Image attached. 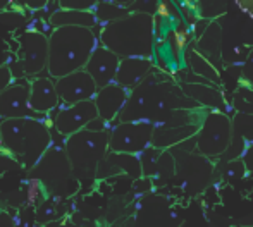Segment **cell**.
<instances>
[{"instance_id": "obj_11", "label": "cell", "mask_w": 253, "mask_h": 227, "mask_svg": "<svg viewBox=\"0 0 253 227\" xmlns=\"http://www.w3.org/2000/svg\"><path fill=\"white\" fill-rule=\"evenodd\" d=\"M98 114L95 109L93 100L81 102L74 105H64L53 117V129L64 138H69L73 134L83 131L93 119H97Z\"/></svg>"}, {"instance_id": "obj_20", "label": "cell", "mask_w": 253, "mask_h": 227, "mask_svg": "<svg viewBox=\"0 0 253 227\" xmlns=\"http://www.w3.org/2000/svg\"><path fill=\"white\" fill-rule=\"evenodd\" d=\"M220 41H222V31L217 23L207 24L203 33L198 37L197 43H195V50H198L203 57L210 60L215 66V60H220Z\"/></svg>"}, {"instance_id": "obj_8", "label": "cell", "mask_w": 253, "mask_h": 227, "mask_svg": "<svg viewBox=\"0 0 253 227\" xmlns=\"http://www.w3.org/2000/svg\"><path fill=\"white\" fill-rule=\"evenodd\" d=\"M48 62V38L40 31H24L19 38V50L16 55V66H7L16 79L38 76L47 71Z\"/></svg>"}, {"instance_id": "obj_32", "label": "cell", "mask_w": 253, "mask_h": 227, "mask_svg": "<svg viewBox=\"0 0 253 227\" xmlns=\"http://www.w3.org/2000/svg\"><path fill=\"white\" fill-rule=\"evenodd\" d=\"M240 158L243 160L245 167H247V172L253 174V143L245 147V150H243V153H241Z\"/></svg>"}, {"instance_id": "obj_21", "label": "cell", "mask_w": 253, "mask_h": 227, "mask_svg": "<svg viewBox=\"0 0 253 227\" xmlns=\"http://www.w3.org/2000/svg\"><path fill=\"white\" fill-rule=\"evenodd\" d=\"M184 57H186V66L193 71L197 76H202V79L209 81V84H220V71L210 62L207 57H203L200 52L195 50L193 47H190L188 50H184Z\"/></svg>"}, {"instance_id": "obj_7", "label": "cell", "mask_w": 253, "mask_h": 227, "mask_svg": "<svg viewBox=\"0 0 253 227\" xmlns=\"http://www.w3.org/2000/svg\"><path fill=\"white\" fill-rule=\"evenodd\" d=\"M233 141V122L224 111H207L195 134V148L203 158H220Z\"/></svg>"}, {"instance_id": "obj_31", "label": "cell", "mask_w": 253, "mask_h": 227, "mask_svg": "<svg viewBox=\"0 0 253 227\" xmlns=\"http://www.w3.org/2000/svg\"><path fill=\"white\" fill-rule=\"evenodd\" d=\"M14 83V76L7 66H0V93Z\"/></svg>"}, {"instance_id": "obj_29", "label": "cell", "mask_w": 253, "mask_h": 227, "mask_svg": "<svg viewBox=\"0 0 253 227\" xmlns=\"http://www.w3.org/2000/svg\"><path fill=\"white\" fill-rule=\"evenodd\" d=\"M241 86L253 88V50L247 55L243 66H241Z\"/></svg>"}, {"instance_id": "obj_18", "label": "cell", "mask_w": 253, "mask_h": 227, "mask_svg": "<svg viewBox=\"0 0 253 227\" xmlns=\"http://www.w3.org/2000/svg\"><path fill=\"white\" fill-rule=\"evenodd\" d=\"M181 90L190 100H193L200 109L205 111H222L224 100L222 93L212 84H202V83H183Z\"/></svg>"}, {"instance_id": "obj_22", "label": "cell", "mask_w": 253, "mask_h": 227, "mask_svg": "<svg viewBox=\"0 0 253 227\" xmlns=\"http://www.w3.org/2000/svg\"><path fill=\"white\" fill-rule=\"evenodd\" d=\"M93 14L95 19H97V24L105 26V24L126 17L129 14V9L119 2H98L93 9Z\"/></svg>"}, {"instance_id": "obj_26", "label": "cell", "mask_w": 253, "mask_h": 227, "mask_svg": "<svg viewBox=\"0 0 253 227\" xmlns=\"http://www.w3.org/2000/svg\"><path fill=\"white\" fill-rule=\"evenodd\" d=\"M222 181L226 183H234V181H241L248 176L247 167H245L243 160L241 158H234V160H227L226 165L222 167Z\"/></svg>"}, {"instance_id": "obj_2", "label": "cell", "mask_w": 253, "mask_h": 227, "mask_svg": "<svg viewBox=\"0 0 253 227\" xmlns=\"http://www.w3.org/2000/svg\"><path fill=\"white\" fill-rule=\"evenodd\" d=\"M98 41L103 48L116 54L119 59L141 57L152 59L155 45V30L150 12H129L123 19H117L102 26Z\"/></svg>"}, {"instance_id": "obj_14", "label": "cell", "mask_w": 253, "mask_h": 227, "mask_svg": "<svg viewBox=\"0 0 253 227\" xmlns=\"http://www.w3.org/2000/svg\"><path fill=\"white\" fill-rule=\"evenodd\" d=\"M30 111L33 115H48L55 109H59V97H57L53 79L45 76H37L30 81Z\"/></svg>"}, {"instance_id": "obj_6", "label": "cell", "mask_w": 253, "mask_h": 227, "mask_svg": "<svg viewBox=\"0 0 253 227\" xmlns=\"http://www.w3.org/2000/svg\"><path fill=\"white\" fill-rule=\"evenodd\" d=\"M30 177L40 181L45 193H48L50 196L73 194L80 188L78 181L73 177L64 148L53 143L40 158V162L30 170Z\"/></svg>"}, {"instance_id": "obj_30", "label": "cell", "mask_w": 253, "mask_h": 227, "mask_svg": "<svg viewBox=\"0 0 253 227\" xmlns=\"http://www.w3.org/2000/svg\"><path fill=\"white\" fill-rule=\"evenodd\" d=\"M97 2H83V0H74V2H69V0H62L59 3V9L64 10H93Z\"/></svg>"}, {"instance_id": "obj_5", "label": "cell", "mask_w": 253, "mask_h": 227, "mask_svg": "<svg viewBox=\"0 0 253 227\" xmlns=\"http://www.w3.org/2000/svg\"><path fill=\"white\" fill-rule=\"evenodd\" d=\"M64 151L74 179H95L98 164L109 153V131H80L66 138Z\"/></svg>"}, {"instance_id": "obj_9", "label": "cell", "mask_w": 253, "mask_h": 227, "mask_svg": "<svg viewBox=\"0 0 253 227\" xmlns=\"http://www.w3.org/2000/svg\"><path fill=\"white\" fill-rule=\"evenodd\" d=\"M153 129L150 122H117L109 129V151L140 155L152 145Z\"/></svg>"}, {"instance_id": "obj_28", "label": "cell", "mask_w": 253, "mask_h": 227, "mask_svg": "<svg viewBox=\"0 0 253 227\" xmlns=\"http://www.w3.org/2000/svg\"><path fill=\"white\" fill-rule=\"evenodd\" d=\"M43 193H45V189H43V186H42V183L40 181H37V179H28V184H26V198H28V203H31V205H35L38 200H42L43 198Z\"/></svg>"}, {"instance_id": "obj_13", "label": "cell", "mask_w": 253, "mask_h": 227, "mask_svg": "<svg viewBox=\"0 0 253 227\" xmlns=\"http://www.w3.org/2000/svg\"><path fill=\"white\" fill-rule=\"evenodd\" d=\"M119 57L107 50V48H103L102 45H98L93 50V54L90 55L86 66H84V71L90 74V77L95 81L98 90L114 83L117 67H119Z\"/></svg>"}, {"instance_id": "obj_10", "label": "cell", "mask_w": 253, "mask_h": 227, "mask_svg": "<svg viewBox=\"0 0 253 227\" xmlns=\"http://www.w3.org/2000/svg\"><path fill=\"white\" fill-rule=\"evenodd\" d=\"M55 84V91L59 100L64 105H74L81 104V102H90L95 98L98 88L95 81L90 77V74L84 69L71 73L64 77L53 81Z\"/></svg>"}, {"instance_id": "obj_17", "label": "cell", "mask_w": 253, "mask_h": 227, "mask_svg": "<svg viewBox=\"0 0 253 227\" xmlns=\"http://www.w3.org/2000/svg\"><path fill=\"white\" fill-rule=\"evenodd\" d=\"M127 97H129V91H126L116 83L100 88L93 98L98 117L102 120H105L107 124H112L114 120H117L123 107L126 105Z\"/></svg>"}, {"instance_id": "obj_3", "label": "cell", "mask_w": 253, "mask_h": 227, "mask_svg": "<svg viewBox=\"0 0 253 227\" xmlns=\"http://www.w3.org/2000/svg\"><path fill=\"white\" fill-rule=\"evenodd\" d=\"M47 73L50 79H59L84 69L90 55L98 47V37L90 28L64 26L48 35Z\"/></svg>"}, {"instance_id": "obj_15", "label": "cell", "mask_w": 253, "mask_h": 227, "mask_svg": "<svg viewBox=\"0 0 253 227\" xmlns=\"http://www.w3.org/2000/svg\"><path fill=\"white\" fill-rule=\"evenodd\" d=\"M114 176H127L134 181L141 179L143 176H141V165L138 155L109 151L98 164L95 179H109V177Z\"/></svg>"}, {"instance_id": "obj_16", "label": "cell", "mask_w": 253, "mask_h": 227, "mask_svg": "<svg viewBox=\"0 0 253 227\" xmlns=\"http://www.w3.org/2000/svg\"><path fill=\"white\" fill-rule=\"evenodd\" d=\"M153 69H155V66H153L152 59H141V57L121 59L114 83L119 84L126 91H133L150 76Z\"/></svg>"}, {"instance_id": "obj_27", "label": "cell", "mask_w": 253, "mask_h": 227, "mask_svg": "<svg viewBox=\"0 0 253 227\" xmlns=\"http://www.w3.org/2000/svg\"><path fill=\"white\" fill-rule=\"evenodd\" d=\"M60 200V196H52L50 200H43V203L38 207L37 210V221L40 222V224H43V222H50L53 219H57V201Z\"/></svg>"}, {"instance_id": "obj_1", "label": "cell", "mask_w": 253, "mask_h": 227, "mask_svg": "<svg viewBox=\"0 0 253 227\" xmlns=\"http://www.w3.org/2000/svg\"><path fill=\"white\" fill-rule=\"evenodd\" d=\"M200 109L170 81H164L155 71L133 91H129L117 122H150L160 126L174 111Z\"/></svg>"}, {"instance_id": "obj_23", "label": "cell", "mask_w": 253, "mask_h": 227, "mask_svg": "<svg viewBox=\"0 0 253 227\" xmlns=\"http://www.w3.org/2000/svg\"><path fill=\"white\" fill-rule=\"evenodd\" d=\"M233 136L241 138L247 145L253 143V114H234Z\"/></svg>"}, {"instance_id": "obj_33", "label": "cell", "mask_w": 253, "mask_h": 227, "mask_svg": "<svg viewBox=\"0 0 253 227\" xmlns=\"http://www.w3.org/2000/svg\"><path fill=\"white\" fill-rule=\"evenodd\" d=\"M0 145H2V141H0Z\"/></svg>"}, {"instance_id": "obj_24", "label": "cell", "mask_w": 253, "mask_h": 227, "mask_svg": "<svg viewBox=\"0 0 253 227\" xmlns=\"http://www.w3.org/2000/svg\"><path fill=\"white\" fill-rule=\"evenodd\" d=\"M164 150H159L155 147H148L147 150H143L138 158H140V165H141V176L145 179H153L155 176V170H157V164H159V158L162 155Z\"/></svg>"}, {"instance_id": "obj_19", "label": "cell", "mask_w": 253, "mask_h": 227, "mask_svg": "<svg viewBox=\"0 0 253 227\" xmlns=\"http://www.w3.org/2000/svg\"><path fill=\"white\" fill-rule=\"evenodd\" d=\"M48 24L52 30L64 26H78V28H97V19H95L93 10H64L57 9L48 16Z\"/></svg>"}, {"instance_id": "obj_25", "label": "cell", "mask_w": 253, "mask_h": 227, "mask_svg": "<svg viewBox=\"0 0 253 227\" xmlns=\"http://www.w3.org/2000/svg\"><path fill=\"white\" fill-rule=\"evenodd\" d=\"M233 107L236 114H253V88L240 86L233 95Z\"/></svg>"}, {"instance_id": "obj_4", "label": "cell", "mask_w": 253, "mask_h": 227, "mask_svg": "<svg viewBox=\"0 0 253 227\" xmlns=\"http://www.w3.org/2000/svg\"><path fill=\"white\" fill-rule=\"evenodd\" d=\"M0 148L9 153L17 165L31 170L52 147V133L43 120L35 117L9 119L0 122Z\"/></svg>"}, {"instance_id": "obj_12", "label": "cell", "mask_w": 253, "mask_h": 227, "mask_svg": "<svg viewBox=\"0 0 253 227\" xmlns=\"http://www.w3.org/2000/svg\"><path fill=\"white\" fill-rule=\"evenodd\" d=\"M28 98H30V81L16 79L7 90L0 93V120L33 117Z\"/></svg>"}]
</instances>
